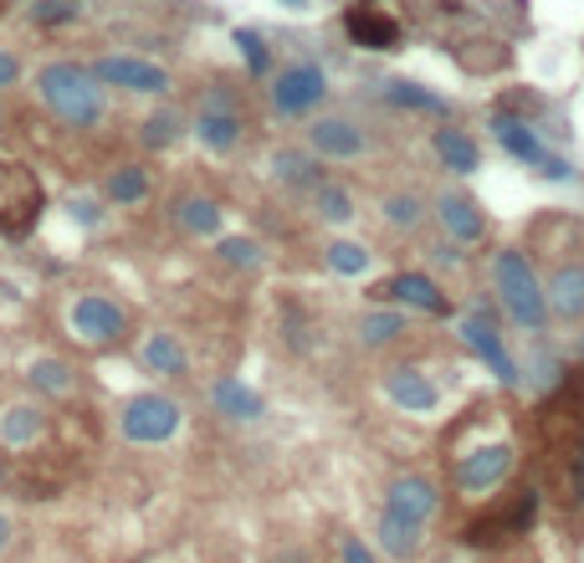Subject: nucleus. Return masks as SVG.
Returning <instances> with one entry per match:
<instances>
[{"label": "nucleus", "mask_w": 584, "mask_h": 563, "mask_svg": "<svg viewBox=\"0 0 584 563\" xmlns=\"http://www.w3.org/2000/svg\"><path fill=\"white\" fill-rule=\"evenodd\" d=\"M36 98L57 123L68 129H98L108 118V87L93 72V62H78V57H51V62L36 67Z\"/></svg>", "instance_id": "1"}, {"label": "nucleus", "mask_w": 584, "mask_h": 563, "mask_svg": "<svg viewBox=\"0 0 584 563\" xmlns=\"http://www.w3.org/2000/svg\"><path fill=\"white\" fill-rule=\"evenodd\" d=\"M492 292H498L502 313L513 318L517 328L538 333L544 323H549V298H544V282H538V272L528 266V256H523L517 247L492 251Z\"/></svg>", "instance_id": "2"}, {"label": "nucleus", "mask_w": 584, "mask_h": 563, "mask_svg": "<svg viewBox=\"0 0 584 563\" xmlns=\"http://www.w3.org/2000/svg\"><path fill=\"white\" fill-rule=\"evenodd\" d=\"M62 328H68L72 344L83 348H118L134 323H129V308L118 298H108V292H78L62 308Z\"/></svg>", "instance_id": "3"}, {"label": "nucleus", "mask_w": 584, "mask_h": 563, "mask_svg": "<svg viewBox=\"0 0 584 563\" xmlns=\"http://www.w3.org/2000/svg\"><path fill=\"white\" fill-rule=\"evenodd\" d=\"M184 426V405L165 390H139L118 405V431L129 446H169Z\"/></svg>", "instance_id": "4"}, {"label": "nucleus", "mask_w": 584, "mask_h": 563, "mask_svg": "<svg viewBox=\"0 0 584 563\" xmlns=\"http://www.w3.org/2000/svg\"><path fill=\"white\" fill-rule=\"evenodd\" d=\"M93 72L103 77L108 93H129V98H169L175 93V72L165 62L139 57V51H103Z\"/></svg>", "instance_id": "5"}, {"label": "nucleus", "mask_w": 584, "mask_h": 563, "mask_svg": "<svg viewBox=\"0 0 584 563\" xmlns=\"http://www.w3.org/2000/svg\"><path fill=\"white\" fill-rule=\"evenodd\" d=\"M267 98H272V113L277 118H313L329 98V72L318 62H287L267 77Z\"/></svg>", "instance_id": "6"}, {"label": "nucleus", "mask_w": 584, "mask_h": 563, "mask_svg": "<svg viewBox=\"0 0 584 563\" xmlns=\"http://www.w3.org/2000/svg\"><path fill=\"white\" fill-rule=\"evenodd\" d=\"M190 139H195L205 154L226 159V154L241 149V139H247V118H241V108H236L226 93H211V98L195 108V118H190Z\"/></svg>", "instance_id": "7"}, {"label": "nucleus", "mask_w": 584, "mask_h": 563, "mask_svg": "<svg viewBox=\"0 0 584 563\" xmlns=\"http://www.w3.org/2000/svg\"><path fill=\"white\" fill-rule=\"evenodd\" d=\"M308 149L323 159V165H354L369 154V133L359 118L349 113H318L308 123Z\"/></svg>", "instance_id": "8"}, {"label": "nucleus", "mask_w": 584, "mask_h": 563, "mask_svg": "<svg viewBox=\"0 0 584 563\" xmlns=\"http://www.w3.org/2000/svg\"><path fill=\"white\" fill-rule=\"evenodd\" d=\"M492 139L502 144V154H513V159H523V165H534L538 175H549V180H574L569 159H559V154L544 149L538 129H528L517 113H492Z\"/></svg>", "instance_id": "9"}, {"label": "nucleus", "mask_w": 584, "mask_h": 563, "mask_svg": "<svg viewBox=\"0 0 584 563\" xmlns=\"http://www.w3.org/2000/svg\"><path fill=\"white\" fill-rule=\"evenodd\" d=\"M441 513V487L420 471H405L384 487V517L410 523V528H431V517Z\"/></svg>", "instance_id": "10"}, {"label": "nucleus", "mask_w": 584, "mask_h": 563, "mask_svg": "<svg viewBox=\"0 0 584 563\" xmlns=\"http://www.w3.org/2000/svg\"><path fill=\"white\" fill-rule=\"evenodd\" d=\"M513 462H517L513 441H492V446H477V451H467V456L456 462V487H462L467 498H482V492H492V487H502V481H508Z\"/></svg>", "instance_id": "11"}, {"label": "nucleus", "mask_w": 584, "mask_h": 563, "mask_svg": "<svg viewBox=\"0 0 584 563\" xmlns=\"http://www.w3.org/2000/svg\"><path fill=\"white\" fill-rule=\"evenodd\" d=\"M456 333H462V344H467L472 354H477V359H482V364L492 369V380H502L508 390H513V384L523 380V374H517V359L508 354V344H502L498 323H492V313H467Z\"/></svg>", "instance_id": "12"}, {"label": "nucleus", "mask_w": 584, "mask_h": 563, "mask_svg": "<svg viewBox=\"0 0 584 563\" xmlns=\"http://www.w3.org/2000/svg\"><path fill=\"white\" fill-rule=\"evenodd\" d=\"M436 220H441L451 247H482L487 241V216L467 190H441L436 195Z\"/></svg>", "instance_id": "13"}, {"label": "nucleus", "mask_w": 584, "mask_h": 563, "mask_svg": "<svg viewBox=\"0 0 584 563\" xmlns=\"http://www.w3.org/2000/svg\"><path fill=\"white\" fill-rule=\"evenodd\" d=\"M380 292L395 302V308H405V313H426V318H446L451 313V298L441 292V282L426 277V272H395Z\"/></svg>", "instance_id": "14"}, {"label": "nucleus", "mask_w": 584, "mask_h": 563, "mask_svg": "<svg viewBox=\"0 0 584 563\" xmlns=\"http://www.w3.org/2000/svg\"><path fill=\"white\" fill-rule=\"evenodd\" d=\"M384 399L405 415H431L436 405H441V390H436V380L426 369L395 364V369H384Z\"/></svg>", "instance_id": "15"}, {"label": "nucleus", "mask_w": 584, "mask_h": 563, "mask_svg": "<svg viewBox=\"0 0 584 563\" xmlns=\"http://www.w3.org/2000/svg\"><path fill=\"white\" fill-rule=\"evenodd\" d=\"M169 220L180 226L190 241H221L226 236V205L216 195H201V190H190L169 205Z\"/></svg>", "instance_id": "16"}, {"label": "nucleus", "mask_w": 584, "mask_h": 563, "mask_svg": "<svg viewBox=\"0 0 584 563\" xmlns=\"http://www.w3.org/2000/svg\"><path fill=\"white\" fill-rule=\"evenodd\" d=\"M139 364H144V374H154V380H184V374H190V348L180 344V333L154 328L139 338Z\"/></svg>", "instance_id": "17"}, {"label": "nucleus", "mask_w": 584, "mask_h": 563, "mask_svg": "<svg viewBox=\"0 0 584 563\" xmlns=\"http://www.w3.org/2000/svg\"><path fill=\"white\" fill-rule=\"evenodd\" d=\"M544 298H549V318L559 323H580L584 318V262H559L544 282Z\"/></svg>", "instance_id": "18"}, {"label": "nucleus", "mask_w": 584, "mask_h": 563, "mask_svg": "<svg viewBox=\"0 0 584 563\" xmlns=\"http://www.w3.org/2000/svg\"><path fill=\"white\" fill-rule=\"evenodd\" d=\"M47 435V410L41 399H11L0 410V446L5 451H32Z\"/></svg>", "instance_id": "19"}, {"label": "nucleus", "mask_w": 584, "mask_h": 563, "mask_svg": "<svg viewBox=\"0 0 584 563\" xmlns=\"http://www.w3.org/2000/svg\"><path fill=\"white\" fill-rule=\"evenodd\" d=\"M184 139H190V118L175 103H159V108H150V113L139 118V149L169 154V149H180Z\"/></svg>", "instance_id": "20"}, {"label": "nucleus", "mask_w": 584, "mask_h": 563, "mask_svg": "<svg viewBox=\"0 0 584 563\" xmlns=\"http://www.w3.org/2000/svg\"><path fill=\"white\" fill-rule=\"evenodd\" d=\"M267 175L283 184V190H302V195H313L318 184L329 180V175H323V159H318L313 149H272Z\"/></svg>", "instance_id": "21"}, {"label": "nucleus", "mask_w": 584, "mask_h": 563, "mask_svg": "<svg viewBox=\"0 0 584 563\" xmlns=\"http://www.w3.org/2000/svg\"><path fill=\"white\" fill-rule=\"evenodd\" d=\"M344 32H349L354 47H365V51H395L401 47V26L384 16V11H374V5H354L349 16H344Z\"/></svg>", "instance_id": "22"}, {"label": "nucleus", "mask_w": 584, "mask_h": 563, "mask_svg": "<svg viewBox=\"0 0 584 563\" xmlns=\"http://www.w3.org/2000/svg\"><path fill=\"white\" fill-rule=\"evenodd\" d=\"M36 205H41V184L32 180V169L21 165V159H5L0 154V220L21 211V216H32Z\"/></svg>", "instance_id": "23"}, {"label": "nucleus", "mask_w": 584, "mask_h": 563, "mask_svg": "<svg viewBox=\"0 0 584 563\" xmlns=\"http://www.w3.org/2000/svg\"><path fill=\"white\" fill-rule=\"evenodd\" d=\"M211 405H216V415H226V420H236V426H257L262 420V395L251 390V384H241L236 374H221L216 384H211Z\"/></svg>", "instance_id": "24"}, {"label": "nucleus", "mask_w": 584, "mask_h": 563, "mask_svg": "<svg viewBox=\"0 0 584 563\" xmlns=\"http://www.w3.org/2000/svg\"><path fill=\"white\" fill-rule=\"evenodd\" d=\"M431 149H436V159H441V169H451V175H477V169H482L477 139H472L467 129H456V123H441V129L431 133Z\"/></svg>", "instance_id": "25"}, {"label": "nucleus", "mask_w": 584, "mask_h": 563, "mask_svg": "<svg viewBox=\"0 0 584 563\" xmlns=\"http://www.w3.org/2000/svg\"><path fill=\"white\" fill-rule=\"evenodd\" d=\"M154 195V175L150 165H114L108 175H103V200L108 205H118V211H129V205H144V200Z\"/></svg>", "instance_id": "26"}, {"label": "nucleus", "mask_w": 584, "mask_h": 563, "mask_svg": "<svg viewBox=\"0 0 584 563\" xmlns=\"http://www.w3.org/2000/svg\"><path fill=\"white\" fill-rule=\"evenodd\" d=\"M26 384H32L36 395L47 399H68L78 390V374H72L68 359H57V354H36L32 364H26Z\"/></svg>", "instance_id": "27"}, {"label": "nucleus", "mask_w": 584, "mask_h": 563, "mask_svg": "<svg viewBox=\"0 0 584 563\" xmlns=\"http://www.w3.org/2000/svg\"><path fill=\"white\" fill-rule=\"evenodd\" d=\"M308 200H313V216L323 220V226H354V216H359L354 190H344V184H334V180H323Z\"/></svg>", "instance_id": "28"}, {"label": "nucleus", "mask_w": 584, "mask_h": 563, "mask_svg": "<svg viewBox=\"0 0 584 563\" xmlns=\"http://www.w3.org/2000/svg\"><path fill=\"white\" fill-rule=\"evenodd\" d=\"M380 220L390 226V231H420L426 226V200L416 195V190H390V195L380 200Z\"/></svg>", "instance_id": "29"}, {"label": "nucleus", "mask_w": 584, "mask_h": 563, "mask_svg": "<svg viewBox=\"0 0 584 563\" xmlns=\"http://www.w3.org/2000/svg\"><path fill=\"white\" fill-rule=\"evenodd\" d=\"M323 266L334 272V277H365L369 266H374V251L365 241H349V236H334L329 247H323Z\"/></svg>", "instance_id": "30"}, {"label": "nucleus", "mask_w": 584, "mask_h": 563, "mask_svg": "<svg viewBox=\"0 0 584 563\" xmlns=\"http://www.w3.org/2000/svg\"><path fill=\"white\" fill-rule=\"evenodd\" d=\"M384 103H395L405 113H446V98L431 93V87L410 83V77H390V83H384Z\"/></svg>", "instance_id": "31"}, {"label": "nucleus", "mask_w": 584, "mask_h": 563, "mask_svg": "<svg viewBox=\"0 0 584 563\" xmlns=\"http://www.w3.org/2000/svg\"><path fill=\"white\" fill-rule=\"evenodd\" d=\"M405 333V308H369L365 318H359V344L365 348H384V344H395Z\"/></svg>", "instance_id": "32"}, {"label": "nucleus", "mask_w": 584, "mask_h": 563, "mask_svg": "<svg viewBox=\"0 0 584 563\" xmlns=\"http://www.w3.org/2000/svg\"><path fill=\"white\" fill-rule=\"evenodd\" d=\"M420 538H426V528H410V523H395V517L380 513V553L395 563H410L420 553Z\"/></svg>", "instance_id": "33"}, {"label": "nucleus", "mask_w": 584, "mask_h": 563, "mask_svg": "<svg viewBox=\"0 0 584 563\" xmlns=\"http://www.w3.org/2000/svg\"><path fill=\"white\" fill-rule=\"evenodd\" d=\"M216 256L226 266H236V272H262V266H267V251H262L257 236H221Z\"/></svg>", "instance_id": "34"}, {"label": "nucleus", "mask_w": 584, "mask_h": 563, "mask_svg": "<svg viewBox=\"0 0 584 563\" xmlns=\"http://www.w3.org/2000/svg\"><path fill=\"white\" fill-rule=\"evenodd\" d=\"M231 47L241 51V62H247L251 77H272V72H277V67H272V47H267V36H262V32L236 26V32H231Z\"/></svg>", "instance_id": "35"}, {"label": "nucleus", "mask_w": 584, "mask_h": 563, "mask_svg": "<svg viewBox=\"0 0 584 563\" xmlns=\"http://www.w3.org/2000/svg\"><path fill=\"white\" fill-rule=\"evenodd\" d=\"M83 0H32V21L36 26H78V21H83Z\"/></svg>", "instance_id": "36"}, {"label": "nucleus", "mask_w": 584, "mask_h": 563, "mask_svg": "<svg viewBox=\"0 0 584 563\" xmlns=\"http://www.w3.org/2000/svg\"><path fill=\"white\" fill-rule=\"evenodd\" d=\"M338 563H380V553H374L365 538L344 532V538H338Z\"/></svg>", "instance_id": "37"}, {"label": "nucleus", "mask_w": 584, "mask_h": 563, "mask_svg": "<svg viewBox=\"0 0 584 563\" xmlns=\"http://www.w3.org/2000/svg\"><path fill=\"white\" fill-rule=\"evenodd\" d=\"M68 205H72V220H78V226H87V231H93V226L103 220V205L93 195H72Z\"/></svg>", "instance_id": "38"}, {"label": "nucleus", "mask_w": 584, "mask_h": 563, "mask_svg": "<svg viewBox=\"0 0 584 563\" xmlns=\"http://www.w3.org/2000/svg\"><path fill=\"white\" fill-rule=\"evenodd\" d=\"M21 77H26V62H21L11 47H0V93H5V87H16Z\"/></svg>", "instance_id": "39"}, {"label": "nucleus", "mask_w": 584, "mask_h": 563, "mask_svg": "<svg viewBox=\"0 0 584 563\" xmlns=\"http://www.w3.org/2000/svg\"><path fill=\"white\" fill-rule=\"evenodd\" d=\"M11 532H16V528H11V517L0 513V553H5V548H11Z\"/></svg>", "instance_id": "40"}, {"label": "nucleus", "mask_w": 584, "mask_h": 563, "mask_svg": "<svg viewBox=\"0 0 584 563\" xmlns=\"http://www.w3.org/2000/svg\"><path fill=\"white\" fill-rule=\"evenodd\" d=\"M574 492L584 498V451H580V471H574Z\"/></svg>", "instance_id": "41"}, {"label": "nucleus", "mask_w": 584, "mask_h": 563, "mask_svg": "<svg viewBox=\"0 0 584 563\" xmlns=\"http://www.w3.org/2000/svg\"><path fill=\"white\" fill-rule=\"evenodd\" d=\"M5 451V446H0ZM5 477H11V466H5V456H0V487H5Z\"/></svg>", "instance_id": "42"}, {"label": "nucleus", "mask_w": 584, "mask_h": 563, "mask_svg": "<svg viewBox=\"0 0 584 563\" xmlns=\"http://www.w3.org/2000/svg\"><path fill=\"white\" fill-rule=\"evenodd\" d=\"M283 5H293V11H302V5H308V0H283Z\"/></svg>", "instance_id": "43"}, {"label": "nucleus", "mask_w": 584, "mask_h": 563, "mask_svg": "<svg viewBox=\"0 0 584 563\" xmlns=\"http://www.w3.org/2000/svg\"><path fill=\"white\" fill-rule=\"evenodd\" d=\"M0 129H5V113H0Z\"/></svg>", "instance_id": "44"}]
</instances>
